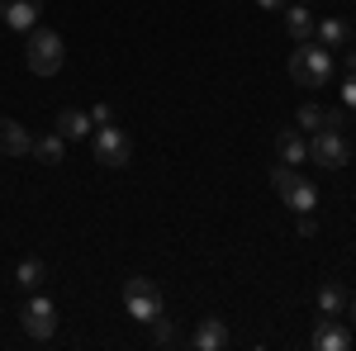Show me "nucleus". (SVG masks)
I'll return each instance as SVG.
<instances>
[{"label":"nucleus","mask_w":356,"mask_h":351,"mask_svg":"<svg viewBox=\"0 0 356 351\" xmlns=\"http://www.w3.org/2000/svg\"><path fill=\"white\" fill-rule=\"evenodd\" d=\"M191 347L195 351H223L228 347V327H223V318H200V327L191 332Z\"/></svg>","instance_id":"obj_10"},{"label":"nucleus","mask_w":356,"mask_h":351,"mask_svg":"<svg viewBox=\"0 0 356 351\" xmlns=\"http://www.w3.org/2000/svg\"><path fill=\"white\" fill-rule=\"evenodd\" d=\"M295 119H300V129H314V133L323 129V109H318V105H300V114H295Z\"/></svg>","instance_id":"obj_19"},{"label":"nucleus","mask_w":356,"mask_h":351,"mask_svg":"<svg viewBox=\"0 0 356 351\" xmlns=\"http://www.w3.org/2000/svg\"><path fill=\"white\" fill-rule=\"evenodd\" d=\"M309 162L328 166V171L347 166V138L337 133V129H318V133L309 138Z\"/></svg>","instance_id":"obj_7"},{"label":"nucleus","mask_w":356,"mask_h":351,"mask_svg":"<svg viewBox=\"0 0 356 351\" xmlns=\"http://www.w3.org/2000/svg\"><path fill=\"white\" fill-rule=\"evenodd\" d=\"M0 152L5 157H33V138L19 119H0Z\"/></svg>","instance_id":"obj_9"},{"label":"nucleus","mask_w":356,"mask_h":351,"mask_svg":"<svg viewBox=\"0 0 356 351\" xmlns=\"http://www.w3.org/2000/svg\"><path fill=\"white\" fill-rule=\"evenodd\" d=\"M53 129L62 138H86V133H90V114H86V109H62Z\"/></svg>","instance_id":"obj_16"},{"label":"nucleus","mask_w":356,"mask_h":351,"mask_svg":"<svg viewBox=\"0 0 356 351\" xmlns=\"http://www.w3.org/2000/svg\"><path fill=\"white\" fill-rule=\"evenodd\" d=\"M318 313H328V318H342V313H347V290H342L337 280H328V285L318 290Z\"/></svg>","instance_id":"obj_17"},{"label":"nucleus","mask_w":356,"mask_h":351,"mask_svg":"<svg viewBox=\"0 0 356 351\" xmlns=\"http://www.w3.org/2000/svg\"><path fill=\"white\" fill-rule=\"evenodd\" d=\"M19 323H24V332L33 337V342H48L57 332V309H53V299H43V295H33L19 309Z\"/></svg>","instance_id":"obj_6"},{"label":"nucleus","mask_w":356,"mask_h":351,"mask_svg":"<svg viewBox=\"0 0 356 351\" xmlns=\"http://www.w3.org/2000/svg\"><path fill=\"white\" fill-rule=\"evenodd\" d=\"M33 157H38L43 166H62V157H67V138L53 129L48 138H38V142H33Z\"/></svg>","instance_id":"obj_15"},{"label":"nucleus","mask_w":356,"mask_h":351,"mask_svg":"<svg viewBox=\"0 0 356 351\" xmlns=\"http://www.w3.org/2000/svg\"><path fill=\"white\" fill-rule=\"evenodd\" d=\"M342 109H356V72L342 76Z\"/></svg>","instance_id":"obj_21"},{"label":"nucleus","mask_w":356,"mask_h":351,"mask_svg":"<svg viewBox=\"0 0 356 351\" xmlns=\"http://www.w3.org/2000/svg\"><path fill=\"white\" fill-rule=\"evenodd\" d=\"M323 129H337L342 133V109H323Z\"/></svg>","instance_id":"obj_23"},{"label":"nucleus","mask_w":356,"mask_h":351,"mask_svg":"<svg viewBox=\"0 0 356 351\" xmlns=\"http://www.w3.org/2000/svg\"><path fill=\"white\" fill-rule=\"evenodd\" d=\"M257 5H261V10H280L285 0H257Z\"/></svg>","instance_id":"obj_26"},{"label":"nucleus","mask_w":356,"mask_h":351,"mask_svg":"<svg viewBox=\"0 0 356 351\" xmlns=\"http://www.w3.org/2000/svg\"><path fill=\"white\" fill-rule=\"evenodd\" d=\"M314 28H318V19L309 15V5H304V0L285 10V33H290L295 43H309V38H314Z\"/></svg>","instance_id":"obj_13"},{"label":"nucleus","mask_w":356,"mask_h":351,"mask_svg":"<svg viewBox=\"0 0 356 351\" xmlns=\"http://www.w3.org/2000/svg\"><path fill=\"white\" fill-rule=\"evenodd\" d=\"M43 275H48L43 261H38V256H24V261L15 266V285H19V290H38V285H43Z\"/></svg>","instance_id":"obj_18"},{"label":"nucleus","mask_w":356,"mask_h":351,"mask_svg":"<svg viewBox=\"0 0 356 351\" xmlns=\"http://www.w3.org/2000/svg\"><path fill=\"white\" fill-rule=\"evenodd\" d=\"M33 5H43V0H33Z\"/></svg>","instance_id":"obj_28"},{"label":"nucleus","mask_w":356,"mask_h":351,"mask_svg":"<svg viewBox=\"0 0 356 351\" xmlns=\"http://www.w3.org/2000/svg\"><path fill=\"white\" fill-rule=\"evenodd\" d=\"M90 124H114V109L110 105H95V109H90Z\"/></svg>","instance_id":"obj_22"},{"label":"nucleus","mask_w":356,"mask_h":351,"mask_svg":"<svg viewBox=\"0 0 356 351\" xmlns=\"http://www.w3.org/2000/svg\"><path fill=\"white\" fill-rule=\"evenodd\" d=\"M347 38H352V28H347V19L342 15H328V19H318V43L323 48H347Z\"/></svg>","instance_id":"obj_14"},{"label":"nucleus","mask_w":356,"mask_h":351,"mask_svg":"<svg viewBox=\"0 0 356 351\" xmlns=\"http://www.w3.org/2000/svg\"><path fill=\"white\" fill-rule=\"evenodd\" d=\"M332 72H337V57L323 43H300L290 53V81L304 85V90H323L332 81Z\"/></svg>","instance_id":"obj_1"},{"label":"nucleus","mask_w":356,"mask_h":351,"mask_svg":"<svg viewBox=\"0 0 356 351\" xmlns=\"http://www.w3.org/2000/svg\"><path fill=\"white\" fill-rule=\"evenodd\" d=\"M342 67H347V72H356V48H352V53H342Z\"/></svg>","instance_id":"obj_25"},{"label":"nucleus","mask_w":356,"mask_h":351,"mask_svg":"<svg viewBox=\"0 0 356 351\" xmlns=\"http://www.w3.org/2000/svg\"><path fill=\"white\" fill-rule=\"evenodd\" d=\"M0 19L10 28H19V33H29V28L38 24V5L33 0H0Z\"/></svg>","instance_id":"obj_11"},{"label":"nucleus","mask_w":356,"mask_h":351,"mask_svg":"<svg viewBox=\"0 0 356 351\" xmlns=\"http://www.w3.org/2000/svg\"><path fill=\"white\" fill-rule=\"evenodd\" d=\"M62 62H67L62 33H53V28H43V24L29 28V43H24V67L29 72H33V76H57Z\"/></svg>","instance_id":"obj_2"},{"label":"nucleus","mask_w":356,"mask_h":351,"mask_svg":"<svg viewBox=\"0 0 356 351\" xmlns=\"http://www.w3.org/2000/svg\"><path fill=\"white\" fill-rule=\"evenodd\" d=\"M124 309H129V318H138V323H152L162 313V290L147 275H134V280H124Z\"/></svg>","instance_id":"obj_5"},{"label":"nucleus","mask_w":356,"mask_h":351,"mask_svg":"<svg viewBox=\"0 0 356 351\" xmlns=\"http://www.w3.org/2000/svg\"><path fill=\"white\" fill-rule=\"evenodd\" d=\"M90 157H95V166L119 171V166H129V157H134V142H129V133H124V129L100 124V129L90 133Z\"/></svg>","instance_id":"obj_4"},{"label":"nucleus","mask_w":356,"mask_h":351,"mask_svg":"<svg viewBox=\"0 0 356 351\" xmlns=\"http://www.w3.org/2000/svg\"><path fill=\"white\" fill-rule=\"evenodd\" d=\"M152 337H157L162 347H171V342H176V327H171V323L162 318V313H157V318H152Z\"/></svg>","instance_id":"obj_20"},{"label":"nucleus","mask_w":356,"mask_h":351,"mask_svg":"<svg viewBox=\"0 0 356 351\" xmlns=\"http://www.w3.org/2000/svg\"><path fill=\"white\" fill-rule=\"evenodd\" d=\"M304 5H309V0H304Z\"/></svg>","instance_id":"obj_29"},{"label":"nucleus","mask_w":356,"mask_h":351,"mask_svg":"<svg viewBox=\"0 0 356 351\" xmlns=\"http://www.w3.org/2000/svg\"><path fill=\"white\" fill-rule=\"evenodd\" d=\"M275 157L285 166H304V157H309V142H304V133H295V129H280V138H275Z\"/></svg>","instance_id":"obj_12"},{"label":"nucleus","mask_w":356,"mask_h":351,"mask_svg":"<svg viewBox=\"0 0 356 351\" xmlns=\"http://www.w3.org/2000/svg\"><path fill=\"white\" fill-rule=\"evenodd\" d=\"M309 347L314 351H347L352 347V337H347V327H342V318H318V327H314V337H309Z\"/></svg>","instance_id":"obj_8"},{"label":"nucleus","mask_w":356,"mask_h":351,"mask_svg":"<svg viewBox=\"0 0 356 351\" xmlns=\"http://www.w3.org/2000/svg\"><path fill=\"white\" fill-rule=\"evenodd\" d=\"M314 233H318V223H314L309 214H300V238H314Z\"/></svg>","instance_id":"obj_24"},{"label":"nucleus","mask_w":356,"mask_h":351,"mask_svg":"<svg viewBox=\"0 0 356 351\" xmlns=\"http://www.w3.org/2000/svg\"><path fill=\"white\" fill-rule=\"evenodd\" d=\"M271 186H275V195H280V199H285L295 214H314L318 190H314V186L300 176V166H285V162H280V166L271 171Z\"/></svg>","instance_id":"obj_3"},{"label":"nucleus","mask_w":356,"mask_h":351,"mask_svg":"<svg viewBox=\"0 0 356 351\" xmlns=\"http://www.w3.org/2000/svg\"><path fill=\"white\" fill-rule=\"evenodd\" d=\"M347 313H352V318H356V299H347Z\"/></svg>","instance_id":"obj_27"}]
</instances>
